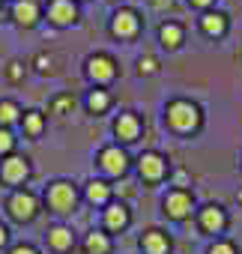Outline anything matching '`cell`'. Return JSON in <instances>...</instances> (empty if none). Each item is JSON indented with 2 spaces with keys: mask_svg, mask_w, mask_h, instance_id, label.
<instances>
[{
  "mask_svg": "<svg viewBox=\"0 0 242 254\" xmlns=\"http://www.w3.org/2000/svg\"><path fill=\"white\" fill-rule=\"evenodd\" d=\"M129 224V209L123 203H108L105 209V227L108 230H123Z\"/></svg>",
  "mask_w": 242,
  "mask_h": 254,
  "instance_id": "obj_15",
  "label": "cell"
},
{
  "mask_svg": "<svg viewBox=\"0 0 242 254\" xmlns=\"http://www.w3.org/2000/svg\"><path fill=\"white\" fill-rule=\"evenodd\" d=\"M21 75H24L21 63H9V78H12V81H21Z\"/></svg>",
  "mask_w": 242,
  "mask_h": 254,
  "instance_id": "obj_29",
  "label": "cell"
},
{
  "mask_svg": "<svg viewBox=\"0 0 242 254\" xmlns=\"http://www.w3.org/2000/svg\"><path fill=\"white\" fill-rule=\"evenodd\" d=\"M75 203H78V191H75L72 183L57 180V183L48 186V206H51L54 212H72Z\"/></svg>",
  "mask_w": 242,
  "mask_h": 254,
  "instance_id": "obj_2",
  "label": "cell"
},
{
  "mask_svg": "<svg viewBox=\"0 0 242 254\" xmlns=\"http://www.w3.org/2000/svg\"><path fill=\"white\" fill-rule=\"evenodd\" d=\"M188 3H191V6H200V9H206V6H212V3H215V0H188Z\"/></svg>",
  "mask_w": 242,
  "mask_h": 254,
  "instance_id": "obj_31",
  "label": "cell"
},
{
  "mask_svg": "<svg viewBox=\"0 0 242 254\" xmlns=\"http://www.w3.org/2000/svg\"><path fill=\"white\" fill-rule=\"evenodd\" d=\"M12 147H15V138L9 129H0V153L3 156H12Z\"/></svg>",
  "mask_w": 242,
  "mask_h": 254,
  "instance_id": "obj_24",
  "label": "cell"
},
{
  "mask_svg": "<svg viewBox=\"0 0 242 254\" xmlns=\"http://www.w3.org/2000/svg\"><path fill=\"white\" fill-rule=\"evenodd\" d=\"M21 123H24V132H27L30 138H39L42 129H45V117H42L39 111H27V114L21 117Z\"/></svg>",
  "mask_w": 242,
  "mask_h": 254,
  "instance_id": "obj_21",
  "label": "cell"
},
{
  "mask_svg": "<svg viewBox=\"0 0 242 254\" xmlns=\"http://www.w3.org/2000/svg\"><path fill=\"white\" fill-rule=\"evenodd\" d=\"M141 248H144V254H168L171 251V239H168V233L153 227V230H147L141 236Z\"/></svg>",
  "mask_w": 242,
  "mask_h": 254,
  "instance_id": "obj_13",
  "label": "cell"
},
{
  "mask_svg": "<svg viewBox=\"0 0 242 254\" xmlns=\"http://www.w3.org/2000/svg\"><path fill=\"white\" fill-rule=\"evenodd\" d=\"M6 239H9V230H6L3 224H0V245H6Z\"/></svg>",
  "mask_w": 242,
  "mask_h": 254,
  "instance_id": "obj_32",
  "label": "cell"
},
{
  "mask_svg": "<svg viewBox=\"0 0 242 254\" xmlns=\"http://www.w3.org/2000/svg\"><path fill=\"white\" fill-rule=\"evenodd\" d=\"M159 39H162L165 48H180L182 45V27L174 24V21H168V24L159 27Z\"/></svg>",
  "mask_w": 242,
  "mask_h": 254,
  "instance_id": "obj_20",
  "label": "cell"
},
{
  "mask_svg": "<svg viewBox=\"0 0 242 254\" xmlns=\"http://www.w3.org/2000/svg\"><path fill=\"white\" fill-rule=\"evenodd\" d=\"M75 108V99L72 96H57L54 99V114H66V111H72Z\"/></svg>",
  "mask_w": 242,
  "mask_h": 254,
  "instance_id": "obj_26",
  "label": "cell"
},
{
  "mask_svg": "<svg viewBox=\"0 0 242 254\" xmlns=\"http://www.w3.org/2000/svg\"><path fill=\"white\" fill-rule=\"evenodd\" d=\"M84 248H87V254H111V239H108V233L93 230V233H87Z\"/></svg>",
  "mask_w": 242,
  "mask_h": 254,
  "instance_id": "obj_19",
  "label": "cell"
},
{
  "mask_svg": "<svg viewBox=\"0 0 242 254\" xmlns=\"http://www.w3.org/2000/svg\"><path fill=\"white\" fill-rule=\"evenodd\" d=\"M108 105H111V96H108L105 90H93V93L87 96V108H90L93 114H105Z\"/></svg>",
  "mask_w": 242,
  "mask_h": 254,
  "instance_id": "obj_22",
  "label": "cell"
},
{
  "mask_svg": "<svg viewBox=\"0 0 242 254\" xmlns=\"http://www.w3.org/2000/svg\"><path fill=\"white\" fill-rule=\"evenodd\" d=\"M165 114H168L171 129H177V132H191V129H197V126H200V111H197V105H191V102H185V99L171 102Z\"/></svg>",
  "mask_w": 242,
  "mask_h": 254,
  "instance_id": "obj_1",
  "label": "cell"
},
{
  "mask_svg": "<svg viewBox=\"0 0 242 254\" xmlns=\"http://www.w3.org/2000/svg\"><path fill=\"white\" fill-rule=\"evenodd\" d=\"M84 194H87V200H90V203H99V206H102V203H108V200H111V186H108L105 180H90Z\"/></svg>",
  "mask_w": 242,
  "mask_h": 254,
  "instance_id": "obj_18",
  "label": "cell"
},
{
  "mask_svg": "<svg viewBox=\"0 0 242 254\" xmlns=\"http://www.w3.org/2000/svg\"><path fill=\"white\" fill-rule=\"evenodd\" d=\"M138 30H141V18H138L135 9H120V12H114V18H111V33H114L117 39H132Z\"/></svg>",
  "mask_w": 242,
  "mask_h": 254,
  "instance_id": "obj_4",
  "label": "cell"
},
{
  "mask_svg": "<svg viewBox=\"0 0 242 254\" xmlns=\"http://www.w3.org/2000/svg\"><path fill=\"white\" fill-rule=\"evenodd\" d=\"M0 177H3V183H9V186H18V183H24L30 177V162L24 156H6L3 168H0Z\"/></svg>",
  "mask_w": 242,
  "mask_h": 254,
  "instance_id": "obj_7",
  "label": "cell"
},
{
  "mask_svg": "<svg viewBox=\"0 0 242 254\" xmlns=\"http://www.w3.org/2000/svg\"><path fill=\"white\" fill-rule=\"evenodd\" d=\"M209 254H236V245L233 242H215L209 248Z\"/></svg>",
  "mask_w": 242,
  "mask_h": 254,
  "instance_id": "obj_27",
  "label": "cell"
},
{
  "mask_svg": "<svg viewBox=\"0 0 242 254\" xmlns=\"http://www.w3.org/2000/svg\"><path fill=\"white\" fill-rule=\"evenodd\" d=\"M99 165H102V171H108L114 177H123L129 171V156L120 150V147H105L99 153Z\"/></svg>",
  "mask_w": 242,
  "mask_h": 254,
  "instance_id": "obj_6",
  "label": "cell"
},
{
  "mask_svg": "<svg viewBox=\"0 0 242 254\" xmlns=\"http://www.w3.org/2000/svg\"><path fill=\"white\" fill-rule=\"evenodd\" d=\"M153 3H156V6H165V3H171V0H153Z\"/></svg>",
  "mask_w": 242,
  "mask_h": 254,
  "instance_id": "obj_33",
  "label": "cell"
},
{
  "mask_svg": "<svg viewBox=\"0 0 242 254\" xmlns=\"http://www.w3.org/2000/svg\"><path fill=\"white\" fill-rule=\"evenodd\" d=\"M51 63H54V60H51V57H45V54H39V57H36V66H39L42 72H51Z\"/></svg>",
  "mask_w": 242,
  "mask_h": 254,
  "instance_id": "obj_28",
  "label": "cell"
},
{
  "mask_svg": "<svg viewBox=\"0 0 242 254\" xmlns=\"http://www.w3.org/2000/svg\"><path fill=\"white\" fill-rule=\"evenodd\" d=\"M21 117V111H18V105L15 102H0V126H9V123H15Z\"/></svg>",
  "mask_w": 242,
  "mask_h": 254,
  "instance_id": "obj_23",
  "label": "cell"
},
{
  "mask_svg": "<svg viewBox=\"0 0 242 254\" xmlns=\"http://www.w3.org/2000/svg\"><path fill=\"white\" fill-rule=\"evenodd\" d=\"M239 200H242V191H239Z\"/></svg>",
  "mask_w": 242,
  "mask_h": 254,
  "instance_id": "obj_34",
  "label": "cell"
},
{
  "mask_svg": "<svg viewBox=\"0 0 242 254\" xmlns=\"http://www.w3.org/2000/svg\"><path fill=\"white\" fill-rule=\"evenodd\" d=\"M48 245H51L54 251H69V248L75 245V236H72V230H69V227L57 224V227H51V230H48Z\"/></svg>",
  "mask_w": 242,
  "mask_h": 254,
  "instance_id": "obj_16",
  "label": "cell"
},
{
  "mask_svg": "<svg viewBox=\"0 0 242 254\" xmlns=\"http://www.w3.org/2000/svg\"><path fill=\"white\" fill-rule=\"evenodd\" d=\"M114 132H117L120 141H126V144L138 141L141 138V120H138V114H120V120L114 123Z\"/></svg>",
  "mask_w": 242,
  "mask_h": 254,
  "instance_id": "obj_11",
  "label": "cell"
},
{
  "mask_svg": "<svg viewBox=\"0 0 242 254\" xmlns=\"http://www.w3.org/2000/svg\"><path fill=\"white\" fill-rule=\"evenodd\" d=\"M12 15H15V21L21 27H33L39 21V3H36V0H15Z\"/></svg>",
  "mask_w": 242,
  "mask_h": 254,
  "instance_id": "obj_14",
  "label": "cell"
},
{
  "mask_svg": "<svg viewBox=\"0 0 242 254\" xmlns=\"http://www.w3.org/2000/svg\"><path fill=\"white\" fill-rule=\"evenodd\" d=\"M9 254H39V251H36L33 245H15V248H12Z\"/></svg>",
  "mask_w": 242,
  "mask_h": 254,
  "instance_id": "obj_30",
  "label": "cell"
},
{
  "mask_svg": "<svg viewBox=\"0 0 242 254\" xmlns=\"http://www.w3.org/2000/svg\"><path fill=\"white\" fill-rule=\"evenodd\" d=\"M138 171H141V177H144L147 183H159V180L168 174V162H165L159 153H144V156L138 159Z\"/></svg>",
  "mask_w": 242,
  "mask_h": 254,
  "instance_id": "obj_9",
  "label": "cell"
},
{
  "mask_svg": "<svg viewBox=\"0 0 242 254\" xmlns=\"http://www.w3.org/2000/svg\"><path fill=\"white\" fill-rule=\"evenodd\" d=\"M156 69H159V60H156V57H141V60H138V72H141V75H153Z\"/></svg>",
  "mask_w": 242,
  "mask_h": 254,
  "instance_id": "obj_25",
  "label": "cell"
},
{
  "mask_svg": "<svg viewBox=\"0 0 242 254\" xmlns=\"http://www.w3.org/2000/svg\"><path fill=\"white\" fill-rule=\"evenodd\" d=\"M200 227H203L206 233H221V230L227 227V212H224L221 206L209 203L206 209H200Z\"/></svg>",
  "mask_w": 242,
  "mask_h": 254,
  "instance_id": "obj_12",
  "label": "cell"
},
{
  "mask_svg": "<svg viewBox=\"0 0 242 254\" xmlns=\"http://www.w3.org/2000/svg\"><path fill=\"white\" fill-rule=\"evenodd\" d=\"M6 206H9V215L15 221H33L36 212H39V200H36L33 191H15Z\"/></svg>",
  "mask_w": 242,
  "mask_h": 254,
  "instance_id": "obj_3",
  "label": "cell"
},
{
  "mask_svg": "<svg viewBox=\"0 0 242 254\" xmlns=\"http://www.w3.org/2000/svg\"><path fill=\"white\" fill-rule=\"evenodd\" d=\"M200 27H203L206 36H224V33H227V15H221V12H206V15L200 18Z\"/></svg>",
  "mask_w": 242,
  "mask_h": 254,
  "instance_id": "obj_17",
  "label": "cell"
},
{
  "mask_svg": "<svg viewBox=\"0 0 242 254\" xmlns=\"http://www.w3.org/2000/svg\"><path fill=\"white\" fill-rule=\"evenodd\" d=\"M87 75H90V81H96V84H108V81L117 75V66H114V60H111L108 54H93V57L87 60Z\"/></svg>",
  "mask_w": 242,
  "mask_h": 254,
  "instance_id": "obj_8",
  "label": "cell"
},
{
  "mask_svg": "<svg viewBox=\"0 0 242 254\" xmlns=\"http://www.w3.org/2000/svg\"><path fill=\"white\" fill-rule=\"evenodd\" d=\"M48 18H51L57 27H66V24H75L78 9H75L72 0H51V3H48Z\"/></svg>",
  "mask_w": 242,
  "mask_h": 254,
  "instance_id": "obj_10",
  "label": "cell"
},
{
  "mask_svg": "<svg viewBox=\"0 0 242 254\" xmlns=\"http://www.w3.org/2000/svg\"><path fill=\"white\" fill-rule=\"evenodd\" d=\"M165 215H171V218H185L191 209H194V197L185 191V189H174V191H168L165 194Z\"/></svg>",
  "mask_w": 242,
  "mask_h": 254,
  "instance_id": "obj_5",
  "label": "cell"
}]
</instances>
